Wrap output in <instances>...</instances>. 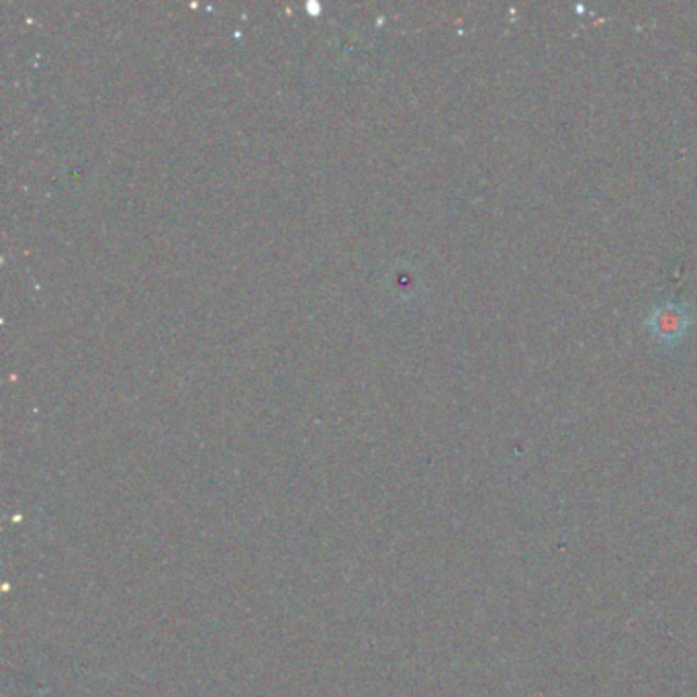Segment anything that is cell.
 Returning a JSON list of instances; mask_svg holds the SVG:
<instances>
[{"label": "cell", "mask_w": 697, "mask_h": 697, "mask_svg": "<svg viewBox=\"0 0 697 697\" xmlns=\"http://www.w3.org/2000/svg\"><path fill=\"white\" fill-rule=\"evenodd\" d=\"M648 325L657 338L667 341L677 340L687 327V311L677 303L659 307L650 313Z\"/></svg>", "instance_id": "cell-1"}]
</instances>
